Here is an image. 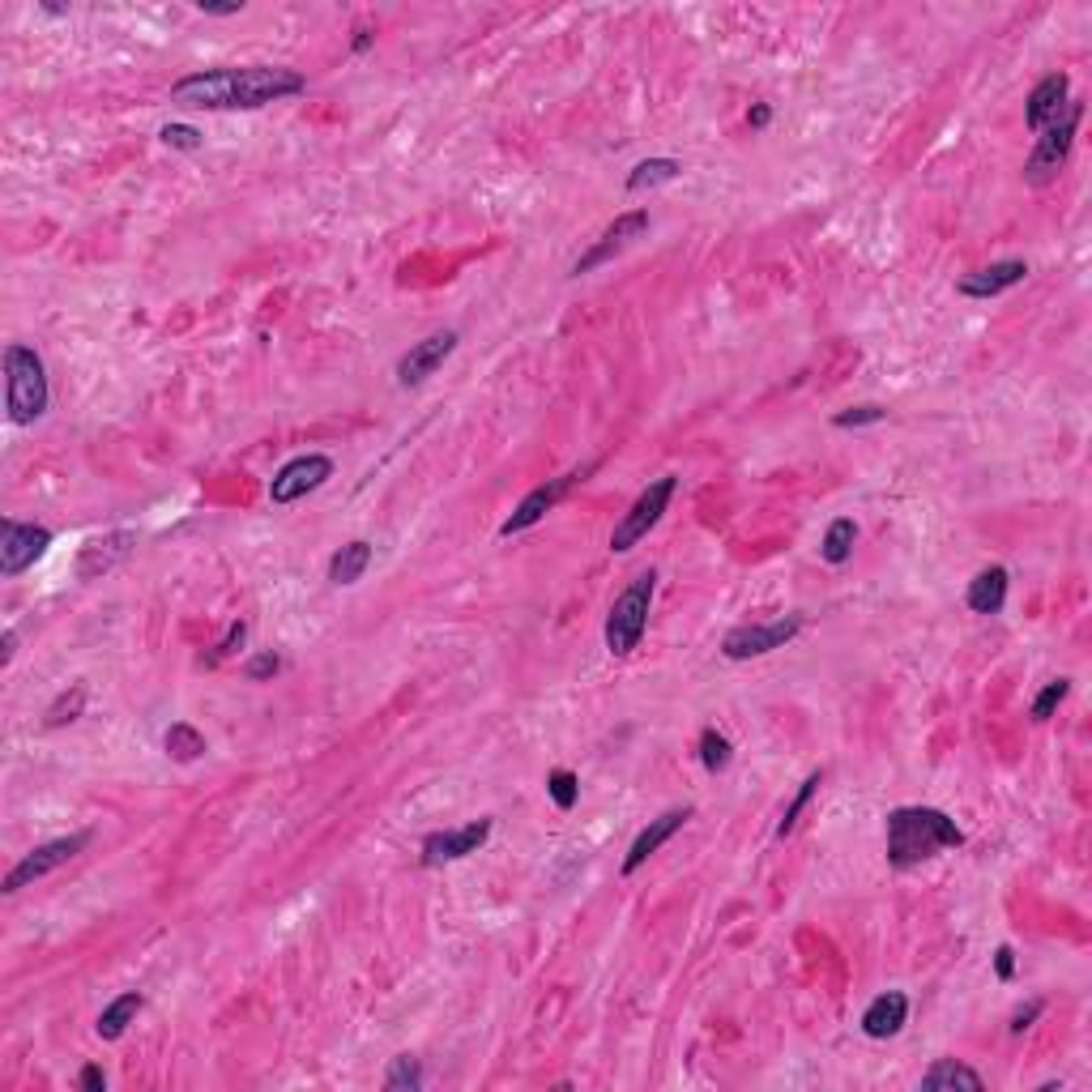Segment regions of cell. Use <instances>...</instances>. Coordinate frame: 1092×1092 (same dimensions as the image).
Wrapping results in <instances>:
<instances>
[{
    "label": "cell",
    "mask_w": 1092,
    "mask_h": 1092,
    "mask_svg": "<svg viewBox=\"0 0 1092 1092\" xmlns=\"http://www.w3.org/2000/svg\"><path fill=\"white\" fill-rule=\"evenodd\" d=\"M308 81L282 65H239V69H201L171 86V103L193 112H257L277 99L304 94Z\"/></svg>",
    "instance_id": "1"
},
{
    "label": "cell",
    "mask_w": 1092,
    "mask_h": 1092,
    "mask_svg": "<svg viewBox=\"0 0 1092 1092\" xmlns=\"http://www.w3.org/2000/svg\"><path fill=\"white\" fill-rule=\"evenodd\" d=\"M965 832L956 819L939 807H897L888 811V866L892 871H913L931 862L943 850H960Z\"/></svg>",
    "instance_id": "2"
},
{
    "label": "cell",
    "mask_w": 1092,
    "mask_h": 1092,
    "mask_svg": "<svg viewBox=\"0 0 1092 1092\" xmlns=\"http://www.w3.org/2000/svg\"><path fill=\"white\" fill-rule=\"evenodd\" d=\"M47 406H52V389H47V367H43L39 351H31L22 342H9L4 346V410H9V423L31 428L47 414Z\"/></svg>",
    "instance_id": "3"
},
{
    "label": "cell",
    "mask_w": 1092,
    "mask_h": 1092,
    "mask_svg": "<svg viewBox=\"0 0 1092 1092\" xmlns=\"http://www.w3.org/2000/svg\"><path fill=\"white\" fill-rule=\"evenodd\" d=\"M653 593H658V572L645 568L636 581H627V589L611 602V615H606V649L615 658H627L640 649L645 640V627H649V606H653Z\"/></svg>",
    "instance_id": "4"
},
{
    "label": "cell",
    "mask_w": 1092,
    "mask_h": 1092,
    "mask_svg": "<svg viewBox=\"0 0 1092 1092\" xmlns=\"http://www.w3.org/2000/svg\"><path fill=\"white\" fill-rule=\"evenodd\" d=\"M1080 120H1084V103L1080 99H1071L1067 103V112L1046 124L1042 133H1037V146H1033V155L1024 162V180L1028 184H1050L1054 175L1067 167V158H1071V146H1076V133H1080Z\"/></svg>",
    "instance_id": "5"
},
{
    "label": "cell",
    "mask_w": 1092,
    "mask_h": 1092,
    "mask_svg": "<svg viewBox=\"0 0 1092 1092\" xmlns=\"http://www.w3.org/2000/svg\"><path fill=\"white\" fill-rule=\"evenodd\" d=\"M674 491H679V478H674V474L653 478V482L636 496V504L624 512V521L615 525V534H611V550H615V555H624V550H632L640 538H649V530H653V525L666 516V508H670V500H674Z\"/></svg>",
    "instance_id": "6"
},
{
    "label": "cell",
    "mask_w": 1092,
    "mask_h": 1092,
    "mask_svg": "<svg viewBox=\"0 0 1092 1092\" xmlns=\"http://www.w3.org/2000/svg\"><path fill=\"white\" fill-rule=\"evenodd\" d=\"M90 845V832H69V837H56V841H43L35 845L31 854H22V862L4 875V892L13 897V892H22V888H31L35 879L43 875H52L56 866H65V862H73Z\"/></svg>",
    "instance_id": "7"
},
{
    "label": "cell",
    "mask_w": 1092,
    "mask_h": 1092,
    "mask_svg": "<svg viewBox=\"0 0 1092 1092\" xmlns=\"http://www.w3.org/2000/svg\"><path fill=\"white\" fill-rule=\"evenodd\" d=\"M593 469H598V462H585V466L568 469V474H559V478H546L543 487H534V491H530V496H525L521 504L512 508V516H508L504 525H500V538H512V534H525L530 525H538V521H543L546 512H550V508L559 504V500H564V496H568V491L577 487V482H585V478H589V474H593Z\"/></svg>",
    "instance_id": "8"
},
{
    "label": "cell",
    "mask_w": 1092,
    "mask_h": 1092,
    "mask_svg": "<svg viewBox=\"0 0 1092 1092\" xmlns=\"http://www.w3.org/2000/svg\"><path fill=\"white\" fill-rule=\"evenodd\" d=\"M798 632H803V615H785V619H773V624L730 627V632H726V640H721V653H726L730 662L764 658V653H773V649H785Z\"/></svg>",
    "instance_id": "9"
},
{
    "label": "cell",
    "mask_w": 1092,
    "mask_h": 1092,
    "mask_svg": "<svg viewBox=\"0 0 1092 1092\" xmlns=\"http://www.w3.org/2000/svg\"><path fill=\"white\" fill-rule=\"evenodd\" d=\"M329 478H333V462H329L325 453L291 457V462H286V466L270 478V504H277V508L295 504V500H304V496L320 491Z\"/></svg>",
    "instance_id": "10"
},
{
    "label": "cell",
    "mask_w": 1092,
    "mask_h": 1092,
    "mask_svg": "<svg viewBox=\"0 0 1092 1092\" xmlns=\"http://www.w3.org/2000/svg\"><path fill=\"white\" fill-rule=\"evenodd\" d=\"M52 546V530L47 525H26L4 516L0 521V572L4 577H22L26 568H35Z\"/></svg>",
    "instance_id": "11"
},
{
    "label": "cell",
    "mask_w": 1092,
    "mask_h": 1092,
    "mask_svg": "<svg viewBox=\"0 0 1092 1092\" xmlns=\"http://www.w3.org/2000/svg\"><path fill=\"white\" fill-rule=\"evenodd\" d=\"M457 342H462L457 329H440V333H431L423 342H414L410 351L397 359V385L401 389H419L428 376H435L444 367V359L457 351Z\"/></svg>",
    "instance_id": "12"
},
{
    "label": "cell",
    "mask_w": 1092,
    "mask_h": 1092,
    "mask_svg": "<svg viewBox=\"0 0 1092 1092\" xmlns=\"http://www.w3.org/2000/svg\"><path fill=\"white\" fill-rule=\"evenodd\" d=\"M649 231V209H627L619 214L606 231L598 235V243L589 248L585 257H577L572 261V277H581V273H593L598 265H606V261H615L619 252H624L632 239H640V235Z\"/></svg>",
    "instance_id": "13"
},
{
    "label": "cell",
    "mask_w": 1092,
    "mask_h": 1092,
    "mask_svg": "<svg viewBox=\"0 0 1092 1092\" xmlns=\"http://www.w3.org/2000/svg\"><path fill=\"white\" fill-rule=\"evenodd\" d=\"M491 841V819H474L466 828H444L423 837V866H448L469 854H478Z\"/></svg>",
    "instance_id": "14"
},
{
    "label": "cell",
    "mask_w": 1092,
    "mask_h": 1092,
    "mask_svg": "<svg viewBox=\"0 0 1092 1092\" xmlns=\"http://www.w3.org/2000/svg\"><path fill=\"white\" fill-rule=\"evenodd\" d=\"M696 816V807H670V811H662L658 819H649L640 832H636V841H632V850H627V858H624V875H636L645 862L653 858L658 850H662L666 841L687 823V819Z\"/></svg>",
    "instance_id": "15"
},
{
    "label": "cell",
    "mask_w": 1092,
    "mask_h": 1092,
    "mask_svg": "<svg viewBox=\"0 0 1092 1092\" xmlns=\"http://www.w3.org/2000/svg\"><path fill=\"white\" fill-rule=\"evenodd\" d=\"M1024 277H1028L1024 261H994V265H981V270L956 277V295H965V299H994V295L1020 286Z\"/></svg>",
    "instance_id": "16"
},
{
    "label": "cell",
    "mask_w": 1092,
    "mask_h": 1092,
    "mask_svg": "<svg viewBox=\"0 0 1092 1092\" xmlns=\"http://www.w3.org/2000/svg\"><path fill=\"white\" fill-rule=\"evenodd\" d=\"M1067 103H1071V78L1067 73H1046V78L1033 86L1028 103H1024V124L1033 133H1042L1046 124H1054V120L1067 112Z\"/></svg>",
    "instance_id": "17"
},
{
    "label": "cell",
    "mask_w": 1092,
    "mask_h": 1092,
    "mask_svg": "<svg viewBox=\"0 0 1092 1092\" xmlns=\"http://www.w3.org/2000/svg\"><path fill=\"white\" fill-rule=\"evenodd\" d=\"M905 1020H909V994L884 990V994H875V999L866 1003V1012H862V1033H866L871 1042H888V1037H897L900 1028H905Z\"/></svg>",
    "instance_id": "18"
},
{
    "label": "cell",
    "mask_w": 1092,
    "mask_h": 1092,
    "mask_svg": "<svg viewBox=\"0 0 1092 1092\" xmlns=\"http://www.w3.org/2000/svg\"><path fill=\"white\" fill-rule=\"evenodd\" d=\"M133 543H137V534H128V530H116V534H103V538L86 543L78 559V577L81 581H94V577L112 572L120 559L133 550Z\"/></svg>",
    "instance_id": "19"
},
{
    "label": "cell",
    "mask_w": 1092,
    "mask_h": 1092,
    "mask_svg": "<svg viewBox=\"0 0 1092 1092\" xmlns=\"http://www.w3.org/2000/svg\"><path fill=\"white\" fill-rule=\"evenodd\" d=\"M1008 585H1012V577H1008V568H981L974 581H969V593H965V602H969V611L974 615H999L1003 606H1008Z\"/></svg>",
    "instance_id": "20"
},
{
    "label": "cell",
    "mask_w": 1092,
    "mask_h": 1092,
    "mask_svg": "<svg viewBox=\"0 0 1092 1092\" xmlns=\"http://www.w3.org/2000/svg\"><path fill=\"white\" fill-rule=\"evenodd\" d=\"M146 1008V999L137 994V990H128V994H120V999H112L107 1008H103V1015H99V1024H94V1033L103 1037V1042H120L124 1033H128V1024L137 1020V1012Z\"/></svg>",
    "instance_id": "21"
},
{
    "label": "cell",
    "mask_w": 1092,
    "mask_h": 1092,
    "mask_svg": "<svg viewBox=\"0 0 1092 1092\" xmlns=\"http://www.w3.org/2000/svg\"><path fill=\"white\" fill-rule=\"evenodd\" d=\"M922 1089L926 1092H939V1089H969V1092H981L986 1089V1080L977 1076L974 1067H965V1062H956V1058H939L935 1067L922 1076Z\"/></svg>",
    "instance_id": "22"
},
{
    "label": "cell",
    "mask_w": 1092,
    "mask_h": 1092,
    "mask_svg": "<svg viewBox=\"0 0 1092 1092\" xmlns=\"http://www.w3.org/2000/svg\"><path fill=\"white\" fill-rule=\"evenodd\" d=\"M367 564H372V543L354 538V543L333 550V559H329V581H333V585H354V581L367 572Z\"/></svg>",
    "instance_id": "23"
},
{
    "label": "cell",
    "mask_w": 1092,
    "mask_h": 1092,
    "mask_svg": "<svg viewBox=\"0 0 1092 1092\" xmlns=\"http://www.w3.org/2000/svg\"><path fill=\"white\" fill-rule=\"evenodd\" d=\"M854 543H858V521L854 516H837L828 530H823V543H819V559L841 568L850 555H854Z\"/></svg>",
    "instance_id": "24"
},
{
    "label": "cell",
    "mask_w": 1092,
    "mask_h": 1092,
    "mask_svg": "<svg viewBox=\"0 0 1092 1092\" xmlns=\"http://www.w3.org/2000/svg\"><path fill=\"white\" fill-rule=\"evenodd\" d=\"M683 175V162L679 158H645V162H636L632 167V175H627V193H649V189H662L670 180H679Z\"/></svg>",
    "instance_id": "25"
},
{
    "label": "cell",
    "mask_w": 1092,
    "mask_h": 1092,
    "mask_svg": "<svg viewBox=\"0 0 1092 1092\" xmlns=\"http://www.w3.org/2000/svg\"><path fill=\"white\" fill-rule=\"evenodd\" d=\"M162 747H167V755H171L175 764H193V760H201V755L209 751L205 735H201L196 726H189V721H171L167 735H162Z\"/></svg>",
    "instance_id": "26"
},
{
    "label": "cell",
    "mask_w": 1092,
    "mask_h": 1092,
    "mask_svg": "<svg viewBox=\"0 0 1092 1092\" xmlns=\"http://www.w3.org/2000/svg\"><path fill=\"white\" fill-rule=\"evenodd\" d=\"M81 708H86V687H81V683H73L69 692H60L56 701L47 704V713H43V726H47V730H60V726L78 721Z\"/></svg>",
    "instance_id": "27"
},
{
    "label": "cell",
    "mask_w": 1092,
    "mask_h": 1092,
    "mask_svg": "<svg viewBox=\"0 0 1092 1092\" xmlns=\"http://www.w3.org/2000/svg\"><path fill=\"white\" fill-rule=\"evenodd\" d=\"M546 794H550V803H555L559 811H572V807L581 803V777H577L572 769H550V773H546Z\"/></svg>",
    "instance_id": "28"
},
{
    "label": "cell",
    "mask_w": 1092,
    "mask_h": 1092,
    "mask_svg": "<svg viewBox=\"0 0 1092 1092\" xmlns=\"http://www.w3.org/2000/svg\"><path fill=\"white\" fill-rule=\"evenodd\" d=\"M730 760H735V747H730V739L721 735V730H701V764L708 769V773H726L730 769Z\"/></svg>",
    "instance_id": "29"
},
{
    "label": "cell",
    "mask_w": 1092,
    "mask_h": 1092,
    "mask_svg": "<svg viewBox=\"0 0 1092 1092\" xmlns=\"http://www.w3.org/2000/svg\"><path fill=\"white\" fill-rule=\"evenodd\" d=\"M385 1089L389 1092H419L423 1089V1067H419V1058H410V1054H397L389 1067V1076H385Z\"/></svg>",
    "instance_id": "30"
},
{
    "label": "cell",
    "mask_w": 1092,
    "mask_h": 1092,
    "mask_svg": "<svg viewBox=\"0 0 1092 1092\" xmlns=\"http://www.w3.org/2000/svg\"><path fill=\"white\" fill-rule=\"evenodd\" d=\"M819 781H823V773H811V777L798 785V794L789 798V807H785V816H781V823H777V837H789V832L798 828V816H803V811H807V803L816 798Z\"/></svg>",
    "instance_id": "31"
},
{
    "label": "cell",
    "mask_w": 1092,
    "mask_h": 1092,
    "mask_svg": "<svg viewBox=\"0 0 1092 1092\" xmlns=\"http://www.w3.org/2000/svg\"><path fill=\"white\" fill-rule=\"evenodd\" d=\"M1067 692H1071V679H1050V683L1033 696V704H1028V717H1033V721H1050L1054 708L1067 701Z\"/></svg>",
    "instance_id": "32"
},
{
    "label": "cell",
    "mask_w": 1092,
    "mask_h": 1092,
    "mask_svg": "<svg viewBox=\"0 0 1092 1092\" xmlns=\"http://www.w3.org/2000/svg\"><path fill=\"white\" fill-rule=\"evenodd\" d=\"M884 419H888V410H884V406H875V401H866V406H850V410L832 414V428H841V431L871 428V423H884Z\"/></svg>",
    "instance_id": "33"
},
{
    "label": "cell",
    "mask_w": 1092,
    "mask_h": 1092,
    "mask_svg": "<svg viewBox=\"0 0 1092 1092\" xmlns=\"http://www.w3.org/2000/svg\"><path fill=\"white\" fill-rule=\"evenodd\" d=\"M158 141L171 146V150H184V155H193V150L205 146V137L196 133L193 124H162V128H158Z\"/></svg>",
    "instance_id": "34"
},
{
    "label": "cell",
    "mask_w": 1092,
    "mask_h": 1092,
    "mask_svg": "<svg viewBox=\"0 0 1092 1092\" xmlns=\"http://www.w3.org/2000/svg\"><path fill=\"white\" fill-rule=\"evenodd\" d=\"M243 640H248V624H243V619H235V624L227 627V636L214 645V653L205 658V666H218L223 658H235V653L243 649Z\"/></svg>",
    "instance_id": "35"
},
{
    "label": "cell",
    "mask_w": 1092,
    "mask_h": 1092,
    "mask_svg": "<svg viewBox=\"0 0 1092 1092\" xmlns=\"http://www.w3.org/2000/svg\"><path fill=\"white\" fill-rule=\"evenodd\" d=\"M277 670H282V658H277V653H273V649H265V653H257V658H252V662L243 666V674H248V679H252V683H265V679H273V674H277Z\"/></svg>",
    "instance_id": "36"
},
{
    "label": "cell",
    "mask_w": 1092,
    "mask_h": 1092,
    "mask_svg": "<svg viewBox=\"0 0 1092 1092\" xmlns=\"http://www.w3.org/2000/svg\"><path fill=\"white\" fill-rule=\"evenodd\" d=\"M1042 1012H1046V1003H1042V999H1028L1024 1008H1015V1012H1012V1024H1008V1028H1012L1015 1037H1020L1024 1028H1033V1020H1037Z\"/></svg>",
    "instance_id": "37"
},
{
    "label": "cell",
    "mask_w": 1092,
    "mask_h": 1092,
    "mask_svg": "<svg viewBox=\"0 0 1092 1092\" xmlns=\"http://www.w3.org/2000/svg\"><path fill=\"white\" fill-rule=\"evenodd\" d=\"M78 1089H86V1092H103L107 1089V1076H103V1067H81V1076H78Z\"/></svg>",
    "instance_id": "38"
},
{
    "label": "cell",
    "mask_w": 1092,
    "mask_h": 1092,
    "mask_svg": "<svg viewBox=\"0 0 1092 1092\" xmlns=\"http://www.w3.org/2000/svg\"><path fill=\"white\" fill-rule=\"evenodd\" d=\"M196 13H205V18H235V13H243V0H231V4H209V0H196Z\"/></svg>",
    "instance_id": "39"
},
{
    "label": "cell",
    "mask_w": 1092,
    "mask_h": 1092,
    "mask_svg": "<svg viewBox=\"0 0 1092 1092\" xmlns=\"http://www.w3.org/2000/svg\"><path fill=\"white\" fill-rule=\"evenodd\" d=\"M994 974H999V981H1012L1015 977V952L1008 947V943L994 952Z\"/></svg>",
    "instance_id": "40"
},
{
    "label": "cell",
    "mask_w": 1092,
    "mask_h": 1092,
    "mask_svg": "<svg viewBox=\"0 0 1092 1092\" xmlns=\"http://www.w3.org/2000/svg\"><path fill=\"white\" fill-rule=\"evenodd\" d=\"M747 124H751L755 133H760V128H769V124H773V107H769V103H755V107L747 112Z\"/></svg>",
    "instance_id": "41"
},
{
    "label": "cell",
    "mask_w": 1092,
    "mask_h": 1092,
    "mask_svg": "<svg viewBox=\"0 0 1092 1092\" xmlns=\"http://www.w3.org/2000/svg\"><path fill=\"white\" fill-rule=\"evenodd\" d=\"M372 43H376V35H372L367 26H359V31H354V39H351V52H354V56H363V52H367Z\"/></svg>",
    "instance_id": "42"
},
{
    "label": "cell",
    "mask_w": 1092,
    "mask_h": 1092,
    "mask_svg": "<svg viewBox=\"0 0 1092 1092\" xmlns=\"http://www.w3.org/2000/svg\"><path fill=\"white\" fill-rule=\"evenodd\" d=\"M13 653H18V632L9 627V632H4V653H0V666L13 662Z\"/></svg>",
    "instance_id": "43"
}]
</instances>
